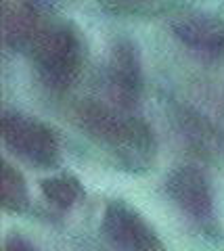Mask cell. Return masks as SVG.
Listing matches in <instances>:
<instances>
[{
  "label": "cell",
  "instance_id": "obj_6",
  "mask_svg": "<svg viewBox=\"0 0 224 251\" xmlns=\"http://www.w3.org/2000/svg\"><path fill=\"white\" fill-rule=\"evenodd\" d=\"M172 36L191 54L205 63L224 61V21L214 13L187 9L170 15Z\"/></svg>",
  "mask_w": 224,
  "mask_h": 251
},
{
  "label": "cell",
  "instance_id": "obj_3",
  "mask_svg": "<svg viewBox=\"0 0 224 251\" xmlns=\"http://www.w3.org/2000/svg\"><path fill=\"white\" fill-rule=\"evenodd\" d=\"M4 147L36 170H52L61 163V143L57 132L42 120L6 107L2 111Z\"/></svg>",
  "mask_w": 224,
  "mask_h": 251
},
{
  "label": "cell",
  "instance_id": "obj_7",
  "mask_svg": "<svg viewBox=\"0 0 224 251\" xmlns=\"http://www.w3.org/2000/svg\"><path fill=\"white\" fill-rule=\"evenodd\" d=\"M103 239L115 249L126 251H159L164 241L145 216L122 199H111L103 209L101 218Z\"/></svg>",
  "mask_w": 224,
  "mask_h": 251
},
{
  "label": "cell",
  "instance_id": "obj_1",
  "mask_svg": "<svg viewBox=\"0 0 224 251\" xmlns=\"http://www.w3.org/2000/svg\"><path fill=\"white\" fill-rule=\"evenodd\" d=\"M74 122L101 151L128 172H145L155 163L157 138L134 111L86 100L75 107Z\"/></svg>",
  "mask_w": 224,
  "mask_h": 251
},
{
  "label": "cell",
  "instance_id": "obj_10",
  "mask_svg": "<svg viewBox=\"0 0 224 251\" xmlns=\"http://www.w3.org/2000/svg\"><path fill=\"white\" fill-rule=\"evenodd\" d=\"M0 203L9 214H25L29 209V188L23 174L13 163H2V178H0Z\"/></svg>",
  "mask_w": 224,
  "mask_h": 251
},
{
  "label": "cell",
  "instance_id": "obj_12",
  "mask_svg": "<svg viewBox=\"0 0 224 251\" xmlns=\"http://www.w3.org/2000/svg\"><path fill=\"white\" fill-rule=\"evenodd\" d=\"M105 6H109L113 11H122V13H132V11H141L147 4H151L153 0H99Z\"/></svg>",
  "mask_w": 224,
  "mask_h": 251
},
{
  "label": "cell",
  "instance_id": "obj_2",
  "mask_svg": "<svg viewBox=\"0 0 224 251\" xmlns=\"http://www.w3.org/2000/svg\"><path fill=\"white\" fill-rule=\"evenodd\" d=\"M32 61L46 88L65 92L78 82L86 59L82 31L69 21H50L32 46Z\"/></svg>",
  "mask_w": 224,
  "mask_h": 251
},
{
  "label": "cell",
  "instance_id": "obj_9",
  "mask_svg": "<svg viewBox=\"0 0 224 251\" xmlns=\"http://www.w3.org/2000/svg\"><path fill=\"white\" fill-rule=\"evenodd\" d=\"M176 122H178V130L182 132V136L199 155L220 157L224 153V138L203 115H199L189 107H180L176 113Z\"/></svg>",
  "mask_w": 224,
  "mask_h": 251
},
{
  "label": "cell",
  "instance_id": "obj_5",
  "mask_svg": "<svg viewBox=\"0 0 224 251\" xmlns=\"http://www.w3.org/2000/svg\"><path fill=\"white\" fill-rule=\"evenodd\" d=\"M105 84L113 105L136 111L145 92V72L141 49L132 38H118L109 46Z\"/></svg>",
  "mask_w": 224,
  "mask_h": 251
},
{
  "label": "cell",
  "instance_id": "obj_11",
  "mask_svg": "<svg viewBox=\"0 0 224 251\" xmlns=\"http://www.w3.org/2000/svg\"><path fill=\"white\" fill-rule=\"evenodd\" d=\"M44 199L57 209H72L84 199V186L74 174H57L40 182Z\"/></svg>",
  "mask_w": 224,
  "mask_h": 251
},
{
  "label": "cell",
  "instance_id": "obj_4",
  "mask_svg": "<svg viewBox=\"0 0 224 251\" xmlns=\"http://www.w3.org/2000/svg\"><path fill=\"white\" fill-rule=\"evenodd\" d=\"M164 191L174 207L207 237H220L216 195L210 176L197 166H178L168 174Z\"/></svg>",
  "mask_w": 224,
  "mask_h": 251
},
{
  "label": "cell",
  "instance_id": "obj_13",
  "mask_svg": "<svg viewBox=\"0 0 224 251\" xmlns=\"http://www.w3.org/2000/svg\"><path fill=\"white\" fill-rule=\"evenodd\" d=\"M4 249L6 251H36L38 245L34 241H27L23 234H11V237L4 241Z\"/></svg>",
  "mask_w": 224,
  "mask_h": 251
},
{
  "label": "cell",
  "instance_id": "obj_8",
  "mask_svg": "<svg viewBox=\"0 0 224 251\" xmlns=\"http://www.w3.org/2000/svg\"><path fill=\"white\" fill-rule=\"evenodd\" d=\"M59 0H4L2 34L6 49L29 52L42 31L49 27V17L55 15Z\"/></svg>",
  "mask_w": 224,
  "mask_h": 251
}]
</instances>
